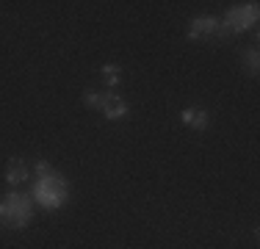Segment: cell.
Masks as SVG:
<instances>
[{"label": "cell", "instance_id": "8992f818", "mask_svg": "<svg viewBox=\"0 0 260 249\" xmlns=\"http://www.w3.org/2000/svg\"><path fill=\"white\" fill-rule=\"evenodd\" d=\"M25 177H28V166L20 158H9V164H6V180L11 185H20V183H25Z\"/></svg>", "mask_w": 260, "mask_h": 249}, {"label": "cell", "instance_id": "6da1fadb", "mask_svg": "<svg viewBox=\"0 0 260 249\" xmlns=\"http://www.w3.org/2000/svg\"><path fill=\"white\" fill-rule=\"evenodd\" d=\"M34 197L39 205H45L47 210H55L64 205V199L70 197V189H67V180L61 177L58 172H47L45 177L36 180L34 185Z\"/></svg>", "mask_w": 260, "mask_h": 249}, {"label": "cell", "instance_id": "5b68a950", "mask_svg": "<svg viewBox=\"0 0 260 249\" xmlns=\"http://www.w3.org/2000/svg\"><path fill=\"white\" fill-rule=\"evenodd\" d=\"M103 114L108 116V119H122V116L127 114V103L122 100L119 95H105V100H103Z\"/></svg>", "mask_w": 260, "mask_h": 249}, {"label": "cell", "instance_id": "3957f363", "mask_svg": "<svg viewBox=\"0 0 260 249\" xmlns=\"http://www.w3.org/2000/svg\"><path fill=\"white\" fill-rule=\"evenodd\" d=\"M255 22H257V3H246V6H233L221 20V28H224V34H238V30L252 28Z\"/></svg>", "mask_w": 260, "mask_h": 249}, {"label": "cell", "instance_id": "8fae6325", "mask_svg": "<svg viewBox=\"0 0 260 249\" xmlns=\"http://www.w3.org/2000/svg\"><path fill=\"white\" fill-rule=\"evenodd\" d=\"M47 172H53L50 164H47V161H36V174H39V177H45Z\"/></svg>", "mask_w": 260, "mask_h": 249}, {"label": "cell", "instance_id": "277c9868", "mask_svg": "<svg viewBox=\"0 0 260 249\" xmlns=\"http://www.w3.org/2000/svg\"><path fill=\"white\" fill-rule=\"evenodd\" d=\"M216 34H224L219 17H197L188 25V39H202V36H216Z\"/></svg>", "mask_w": 260, "mask_h": 249}, {"label": "cell", "instance_id": "30bf717a", "mask_svg": "<svg viewBox=\"0 0 260 249\" xmlns=\"http://www.w3.org/2000/svg\"><path fill=\"white\" fill-rule=\"evenodd\" d=\"M244 64L249 67V72H257V50H255V47H249V50H246Z\"/></svg>", "mask_w": 260, "mask_h": 249}, {"label": "cell", "instance_id": "52a82bcc", "mask_svg": "<svg viewBox=\"0 0 260 249\" xmlns=\"http://www.w3.org/2000/svg\"><path fill=\"white\" fill-rule=\"evenodd\" d=\"M180 119L188 124V128H208V111H202V108H185L183 114H180Z\"/></svg>", "mask_w": 260, "mask_h": 249}, {"label": "cell", "instance_id": "ba28073f", "mask_svg": "<svg viewBox=\"0 0 260 249\" xmlns=\"http://www.w3.org/2000/svg\"><path fill=\"white\" fill-rule=\"evenodd\" d=\"M103 80H105V83H108V86H114L116 83V80H119V64H103Z\"/></svg>", "mask_w": 260, "mask_h": 249}, {"label": "cell", "instance_id": "7a4b0ae2", "mask_svg": "<svg viewBox=\"0 0 260 249\" xmlns=\"http://www.w3.org/2000/svg\"><path fill=\"white\" fill-rule=\"evenodd\" d=\"M30 202L28 197L17 194V191H11V194H6L0 199V224H6L9 230H20L25 227L30 222Z\"/></svg>", "mask_w": 260, "mask_h": 249}, {"label": "cell", "instance_id": "9c48e42d", "mask_svg": "<svg viewBox=\"0 0 260 249\" xmlns=\"http://www.w3.org/2000/svg\"><path fill=\"white\" fill-rule=\"evenodd\" d=\"M103 100H105L103 91H94V89L83 91V103H86V105H91V108H103Z\"/></svg>", "mask_w": 260, "mask_h": 249}]
</instances>
